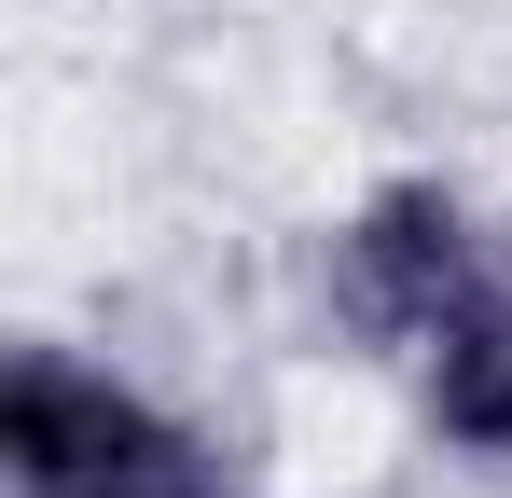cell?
<instances>
[{
	"instance_id": "1",
	"label": "cell",
	"mask_w": 512,
	"mask_h": 498,
	"mask_svg": "<svg viewBox=\"0 0 512 498\" xmlns=\"http://www.w3.org/2000/svg\"><path fill=\"white\" fill-rule=\"evenodd\" d=\"M499 222L471 208V180H443V166H388V180H360L333 222H319V319L360 346V360H388V374H416L443 319L499 277Z\"/></svg>"
},
{
	"instance_id": "2",
	"label": "cell",
	"mask_w": 512,
	"mask_h": 498,
	"mask_svg": "<svg viewBox=\"0 0 512 498\" xmlns=\"http://www.w3.org/2000/svg\"><path fill=\"white\" fill-rule=\"evenodd\" d=\"M167 429H194L180 402H153L125 360H97V346H56V332H28L14 360H0V485L14 498H84L111 485L125 457H153Z\"/></svg>"
},
{
	"instance_id": "3",
	"label": "cell",
	"mask_w": 512,
	"mask_h": 498,
	"mask_svg": "<svg viewBox=\"0 0 512 498\" xmlns=\"http://www.w3.org/2000/svg\"><path fill=\"white\" fill-rule=\"evenodd\" d=\"M402 388H416V429L457 471H499L512 485V249H499V277L443 319V346H429Z\"/></svg>"
},
{
	"instance_id": "4",
	"label": "cell",
	"mask_w": 512,
	"mask_h": 498,
	"mask_svg": "<svg viewBox=\"0 0 512 498\" xmlns=\"http://www.w3.org/2000/svg\"><path fill=\"white\" fill-rule=\"evenodd\" d=\"M84 498H263V485L208 443V429H167L153 457H125V471H111V485H84Z\"/></svg>"
}]
</instances>
